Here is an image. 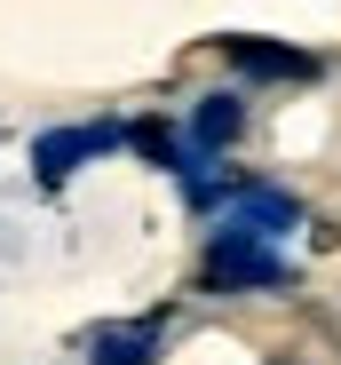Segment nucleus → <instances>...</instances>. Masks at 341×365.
<instances>
[{"label":"nucleus","mask_w":341,"mask_h":365,"mask_svg":"<svg viewBox=\"0 0 341 365\" xmlns=\"http://www.w3.org/2000/svg\"><path fill=\"white\" fill-rule=\"evenodd\" d=\"M231 207H238V230H254V238H286V230H302V199H286V191H270V182H238L231 191Z\"/></svg>","instance_id":"7ed1b4c3"},{"label":"nucleus","mask_w":341,"mask_h":365,"mask_svg":"<svg viewBox=\"0 0 341 365\" xmlns=\"http://www.w3.org/2000/svg\"><path fill=\"white\" fill-rule=\"evenodd\" d=\"M231 56L246 72H270V80H318V56L310 48H278V40H231Z\"/></svg>","instance_id":"20e7f679"},{"label":"nucleus","mask_w":341,"mask_h":365,"mask_svg":"<svg viewBox=\"0 0 341 365\" xmlns=\"http://www.w3.org/2000/svg\"><path fill=\"white\" fill-rule=\"evenodd\" d=\"M120 143H127V119H72V128H48V135L32 143V167H40L48 182H64L80 159L120 151Z\"/></svg>","instance_id":"f03ea898"},{"label":"nucleus","mask_w":341,"mask_h":365,"mask_svg":"<svg viewBox=\"0 0 341 365\" xmlns=\"http://www.w3.org/2000/svg\"><path fill=\"white\" fill-rule=\"evenodd\" d=\"M151 357H159V318H127V326H111L95 341L88 365H151Z\"/></svg>","instance_id":"423d86ee"},{"label":"nucleus","mask_w":341,"mask_h":365,"mask_svg":"<svg viewBox=\"0 0 341 365\" xmlns=\"http://www.w3.org/2000/svg\"><path fill=\"white\" fill-rule=\"evenodd\" d=\"M294 278V262L270 247V238H254V230H222L214 247H206V286L214 294H246V286H286Z\"/></svg>","instance_id":"f257e3e1"},{"label":"nucleus","mask_w":341,"mask_h":365,"mask_svg":"<svg viewBox=\"0 0 341 365\" xmlns=\"http://www.w3.org/2000/svg\"><path fill=\"white\" fill-rule=\"evenodd\" d=\"M238 128H246V103H238V96H206V103L191 111V159L222 151V143H231Z\"/></svg>","instance_id":"39448f33"}]
</instances>
